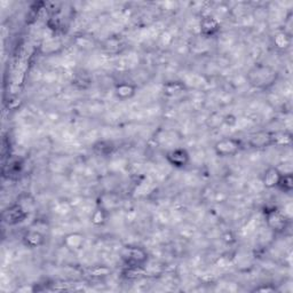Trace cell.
<instances>
[{
  "label": "cell",
  "mask_w": 293,
  "mask_h": 293,
  "mask_svg": "<svg viewBox=\"0 0 293 293\" xmlns=\"http://www.w3.org/2000/svg\"><path fill=\"white\" fill-rule=\"evenodd\" d=\"M242 149V141L234 138H224L214 145V151L220 157H231L240 152Z\"/></svg>",
  "instance_id": "cell-1"
},
{
  "label": "cell",
  "mask_w": 293,
  "mask_h": 293,
  "mask_svg": "<svg viewBox=\"0 0 293 293\" xmlns=\"http://www.w3.org/2000/svg\"><path fill=\"white\" fill-rule=\"evenodd\" d=\"M125 264L127 267H140L142 268L148 260V253L145 248L138 246H128L122 254Z\"/></svg>",
  "instance_id": "cell-2"
},
{
  "label": "cell",
  "mask_w": 293,
  "mask_h": 293,
  "mask_svg": "<svg viewBox=\"0 0 293 293\" xmlns=\"http://www.w3.org/2000/svg\"><path fill=\"white\" fill-rule=\"evenodd\" d=\"M28 217V211L21 204H14L2 212V220L9 226H15L23 222Z\"/></svg>",
  "instance_id": "cell-3"
},
{
  "label": "cell",
  "mask_w": 293,
  "mask_h": 293,
  "mask_svg": "<svg viewBox=\"0 0 293 293\" xmlns=\"http://www.w3.org/2000/svg\"><path fill=\"white\" fill-rule=\"evenodd\" d=\"M166 161L175 169H185L190 163L189 152L183 148H175L166 154Z\"/></svg>",
  "instance_id": "cell-4"
},
{
  "label": "cell",
  "mask_w": 293,
  "mask_h": 293,
  "mask_svg": "<svg viewBox=\"0 0 293 293\" xmlns=\"http://www.w3.org/2000/svg\"><path fill=\"white\" fill-rule=\"evenodd\" d=\"M199 31L204 37L216 36L220 31V22L214 16H204L199 22Z\"/></svg>",
  "instance_id": "cell-5"
},
{
  "label": "cell",
  "mask_w": 293,
  "mask_h": 293,
  "mask_svg": "<svg viewBox=\"0 0 293 293\" xmlns=\"http://www.w3.org/2000/svg\"><path fill=\"white\" fill-rule=\"evenodd\" d=\"M267 218V223L269 228H271L275 231H282L286 227V218L276 209L266 212Z\"/></svg>",
  "instance_id": "cell-6"
},
{
  "label": "cell",
  "mask_w": 293,
  "mask_h": 293,
  "mask_svg": "<svg viewBox=\"0 0 293 293\" xmlns=\"http://www.w3.org/2000/svg\"><path fill=\"white\" fill-rule=\"evenodd\" d=\"M22 241H23V244H24L26 247L36 248V247L43 246V245L45 244L46 238L42 233H40V231L31 229V230H28L24 235H23Z\"/></svg>",
  "instance_id": "cell-7"
},
{
  "label": "cell",
  "mask_w": 293,
  "mask_h": 293,
  "mask_svg": "<svg viewBox=\"0 0 293 293\" xmlns=\"http://www.w3.org/2000/svg\"><path fill=\"white\" fill-rule=\"evenodd\" d=\"M248 143L253 148H264V146L274 145L275 136L268 134V133H257V134L251 136Z\"/></svg>",
  "instance_id": "cell-8"
},
{
  "label": "cell",
  "mask_w": 293,
  "mask_h": 293,
  "mask_svg": "<svg viewBox=\"0 0 293 293\" xmlns=\"http://www.w3.org/2000/svg\"><path fill=\"white\" fill-rule=\"evenodd\" d=\"M115 93H116V97H117L118 98L125 101V100H128V98H132L133 97H134L136 93V87L133 84L125 83L124 81V83L118 84L117 86H116Z\"/></svg>",
  "instance_id": "cell-9"
},
{
  "label": "cell",
  "mask_w": 293,
  "mask_h": 293,
  "mask_svg": "<svg viewBox=\"0 0 293 293\" xmlns=\"http://www.w3.org/2000/svg\"><path fill=\"white\" fill-rule=\"evenodd\" d=\"M282 173L275 168H269L265 172L264 178H262V183H264L266 188H274L277 187L279 179H281Z\"/></svg>",
  "instance_id": "cell-10"
},
{
  "label": "cell",
  "mask_w": 293,
  "mask_h": 293,
  "mask_svg": "<svg viewBox=\"0 0 293 293\" xmlns=\"http://www.w3.org/2000/svg\"><path fill=\"white\" fill-rule=\"evenodd\" d=\"M186 90V85L181 81H168L163 87L166 97H176V95L182 94Z\"/></svg>",
  "instance_id": "cell-11"
},
{
  "label": "cell",
  "mask_w": 293,
  "mask_h": 293,
  "mask_svg": "<svg viewBox=\"0 0 293 293\" xmlns=\"http://www.w3.org/2000/svg\"><path fill=\"white\" fill-rule=\"evenodd\" d=\"M85 237L84 235L79 233H71L67 235L66 238H64L63 243L66 244L68 248H73V250H79L80 247H83L84 245Z\"/></svg>",
  "instance_id": "cell-12"
},
{
  "label": "cell",
  "mask_w": 293,
  "mask_h": 293,
  "mask_svg": "<svg viewBox=\"0 0 293 293\" xmlns=\"http://www.w3.org/2000/svg\"><path fill=\"white\" fill-rule=\"evenodd\" d=\"M94 151L100 156H108L111 155L115 150V146L111 141H98L93 146Z\"/></svg>",
  "instance_id": "cell-13"
},
{
  "label": "cell",
  "mask_w": 293,
  "mask_h": 293,
  "mask_svg": "<svg viewBox=\"0 0 293 293\" xmlns=\"http://www.w3.org/2000/svg\"><path fill=\"white\" fill-rule=\"evenodd\" d=\"M107 220V213H105V210L102 209V207H98L97 210L92 213L91 221L93 222L95 226H102Z\"/></svg>",
  "instance_id": "cell-14"
},
{
  "label": "cell",
  "mask_w": 293,
  "mask_h": 293,
  "mask_svg": "<svg viewBox=\"0 0 293 293\" xmlns=\"http://www.w3.org/2000/svg\"><path fill=\"white\" fill-rule=\"evenodd\" d=\"M277 187L278 188H281L282 190H284V192H286V193L291 192V189L293 187L292 175L291 174H282L281 179H279V181H278Z\"/></svg>",
  "instance_id": "cell-15"
},
{
  "label": "cell",
  "mask_w": 293,
  "mask_h": 293,
  "mask_svg": "<svg viewBox=\"0 0 293 293\" xmlns=\"http://www.w3.org/2000/svg\"><path fill=\"white\" fill-rule=\"evenodd\" d=\"M275 45L278 47V49H284L290 45V38L289 36L284 32L277 33L275 37Z\"/></svg>",
  "instance_id": "cell-16"
},
{
  "label": "cell",
  "mask_w": 293,
  "mask_h": 293,
  "mask_svg": "<svg viewBox=\"0 0 293 293\" xmlns=\"http://www.w3.org/2000/svg\"><path fill=\"white\" fill-rule=\"evenodd\" d=\"M22 168H23L22 162L19 161V159H15V161L8 163V173L11 175L19 174V173H21Z\"/></svg>",
  "instance_id": "cell-17"
},
{
  "label": "cell",
  "mask_w": 293,
  "mask_h": 293,
  "mask_svg": "<svg viewBox=\"0 0 293 293\" xmlns=\"http://www.w3.org/2000/svg\"><path fill=\"white\" fill-rule=\"evenodd\" d=\"M92 274L91 276H104L109 272V269L105 267H100V266H97V267L93 268V271H91Z\"/></svg>",
  "instance_id": "cell-18"
}]
</instances>
